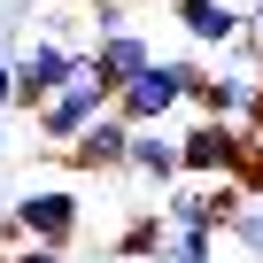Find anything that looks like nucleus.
<instances>
[{
    "label": "nucleus",
    "instance_id": "nucleus-19",
    "mask_svg": "<svg viewBox=\"0 0 263 263\" xmlns=\"http://www.w3.org/2000/svg\"><path fill=\"white\" fill-rule=\"evenodd\" d=\"M240 8H248V0H240Z\"/></svg>",
    "mask_w": 263,
    "mask_h": 263
},
{
    "label": "nucleus",
    "instance_id": "nucleus-6",
    "mask_svg": "<svg viewBox=\"0 0 263 263\" xmlns=\"http://www.w3.org/2000/svg\"><path fill=\"white\" fill-rule=\"evenodd\" d=\"M78 62H85V47H70V39H47V31H39V39L16 54V108H31V116H39V108L78 78Z\"/></svg>",
    "mask_w": 263,
    "mask_h": 263
},
{
    "label": "nucleus",
    "instance_id": "nucleus-17",
    "mask_svg": "<svg viewBox=\"0 0 263 263\" xmlns=\"http://www.w3.org/2000/svg\"><path fill=\"white\" fill-rule=\"evenodd\" d=\"M62 8H85V0H62Z\"/></svg>",
    "mask_w": 263,
    "mask_h": 263
},
{
    "label": "nucleus",
    "instance_id": "nucleus-18",
    "mask_svg": "<svg viewBox=\"0 0 263 263\" xmlns=\"http://www.w3.org/2000/svg\"><path fill=\"white\" fill-rule=\"evenodd\" d=\"M0 124H8V116H0Z\"/></svg>",
    "mask_w": 263,
    "mask_h": 263
},
{
    "label": "nucleus",
    "instance_id": "nucleus-11",
    "mask_svg": "<svg viewBox=\"0 0 263 263\" xmlns=\"http://www.w3.org/2000/svg\"><path fill=\"white\" fill-rule=\"evenodd\" d=\"M163 248H171V224H163V217H132V224L116 232V255H147V263H155Z\"/></svg>",
    "mask_w": 263,
    "mask_h": 263
},
{
    "label": "nucleus",
    "instance_id": "nucleus-10",
    "mask_svg": "<svg viewBox=\"0 0 263 263\" xmlns=\"http://www.w3.org/2000/svg\"><path fill=\"white\" fill-rule=\"evenodd\" d=\"M124 171H140L147 186H178V132H163V124H140V132H132V163Z\"/></svg>",
    "mask_w": 263,
    "mask_h": 263
},
{
    "label": "nucleus",
    "instance_id": "nucleus-13",
    "mask_svg": "<svg viewBox=\"0 0 263 263\" xmlns=\"http://www.w3.org/2000/svg\"><path fill=\"white\" fill-rule=\"evenodd\" d=\"M171 263H217V232H171Z\"/></svg>",
    "mask_w": 263,
    "mask_h": 263
},
{
    "label": "nucleus",
    "instance_id": "nucleus-3",
    "mask_svg": "<svg viewBox=\"0 0 263 263\" xmlns=\"http://www.w3.org/2000/svg\"><path fill=\"white\" fill-rule=\"evenodd\" d=\"M108 108H116V85H108L93 62H78V78H70V85L31 116V124H39V140H47V147H62V155H70V147H78V132H85L93 116H108Z\"/></svg>",
    "mask_w": 263,
    "mask_h": 263
},
{
    "label": "nucleus",
    "instance_id": "nucleus-1",
    "mask_svg": "<svg viewBox=\"0 0 263 263\" xmlns=\"http://www.w3.org/2000/svg\"><path fill=\"white\" fill-rule=\"evenodd\" d=\"M85 232V201L70 194V186H31V194H16V209H8V240L24 248H62L70 255V240Z\"/></svg>",
    "mask_w": 263,
    "mask_h": 263
},
{
    "label": "nucleus",
    "instance_id": "nucleus-7",
    "mask_svg": "<svg viewBox=\"0 0 263 263\" xmlns=\"http://www.w3.org/2000/svg\"><path fill=\"white\" fill-rule=\"evenodd\" d=\"M171 16H178V31L201 54H224V47L248 39V8H240V0H171Z\"/></svg>",
    "mask_w": 263,
    "mask_h": 263
},
{
    "label": "nucleus",
    "instance_id": "nucleus-16",
    "mask_svg": "<svg viewBox=\"0 0 263 263\" xmlns=\"http://www.w3.org/2000/svg\"><path fill=\"white\" fill-rule=\"evenodd\" d=\"M248 39L263 47V0H248Z\"/></svg>",
    "mask_w": 263,
    "mask_h": 263
},
{
    "label": "nucleus",
    "instance_id": "nucleus-9",
    "mask_svg": "<svg viewBox=\"0 0 263 263\" xmlns=\"http://www.w3.org/2000/svg\"><path fill=\"white\" fill-rule=\"evenodd\" d=\"M85 62H93V70H101L116 93H124L132 78L155 62V47H147V31H140V24H132V31H108V39H93V47H85Z\"/></svg>",
    "mask_w": 263,
    "mask_h": 263
},
{
    "label": "nucleus",
    "instance_id": "nucleus-12",
    "mask_svg": "<svg viewBox=\"0 0 263 263\" xmlns=\"http://www.w3.org/2000/svg\"><path fill=\"white\" fill-rule=\"evenodd\" d=\"M224 232H232V240H240V248H248V255H263V201H240V209H232V224H224Z\"/></svg>",
    "mask_w": 263,
    "mask_h": 263
},
{
    "label": "nucleus",
    "instance_id": "nucleus-15",
    "mask_svg": "<svg viewBox=\"0 0 263 263\" xmlns=\"http://www.w3.org/2000/svg\"><path fill=\"white\" fill-rule=\"evenodd\" d=\"M16 108V62H0V116Z\"/></svg>",
    "mask_w": 263,
    "mask_h": 263
},
{
    "label": "nucleus",
    "instance_id": "nucleus-8",
    "mask_svg": "<svg viewBox=\"0 0 263 263\" xmlns=\"http://www.w3.org/2000/svg\"><path fill=\"white\" fill-rule=\"evenodd\" d=\"M124 163H132V124L108 108V116H93V124L78 132V147H70V171L101 178V171H124Z\"/></svg>",
    "mask_w": 263,
    "mask_h": 263
},
{
    "label": "nucleus",
    "instance_id": "nucleus-2",
    "mask_svg": "<svg viewBox=\"0 0 263 263\" xmlns=\"http://www.w3.org/2000/svg\"><path fill=\"white\" fill-rule=\"evenodd\" d=\"M194 54H155L140 78H132L124 93H116V116L132 124V132H140V124H163V116H178L186 108V85H194Z\"/></svg>",
    "mask_w": 263,
    "mask_h": 263
},
{
    "label": "nucleus",
    "instance_id": "nucleus-5",
    "mask_svg": "<svg viewBox=\"0 0 263 263\" xmlns=\"http://www.w3.org/2000/svg\"><path fill=\"white\" fill-rule=\"evenodd\" d=\"M240 201H248L240 178H178V186L163 194V224H171V232H224Z\"/></svg>",
    "mask_w": 263,
    "mask_h": 263
},
{
    "label": "nucleus",
    "instance_id": "nucleus-4",
    "mask_svg": "<svg viewBox=\"0 0 263 263\" xmlns=\"http://www.w3.org/2000/svg\"><path fill=\"white\" fill-rule=\"evenodd\" d=\"M248 132L240 124H224V116H194L186 132H178V178H240V163H248Z\"/></svg>",
    "mask_w": 263,
    "mask_h": 263
},
{
    "label": "nucleus",
    "instance_id": "nucleus-14",
    "mask_svg": "<svg viewBox=\"0 0 263 263\" xmlns=\"http://www.w3.org/2000/svg\"><path fill=\"white\" fill-rule=\"evenodd\" d=\"M0 263H70V255H62V248H31V240H24V248H0Z\"/></svg>",
    "mask_w": 263,
    "mask_h": 263
}]
</instances>
